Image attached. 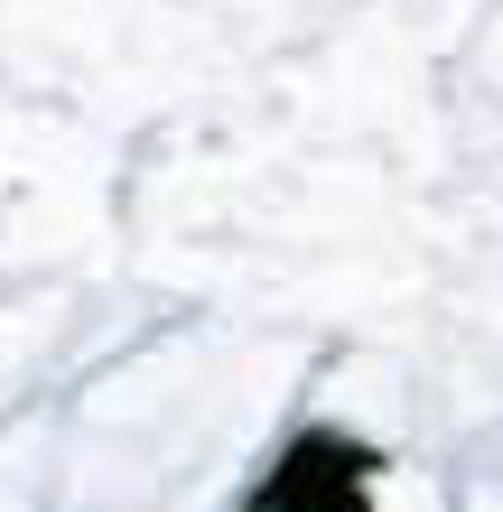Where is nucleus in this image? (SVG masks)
Returning <instances> with one entry per match:
<instances>
[{
  "instance_id": "obj_1",
  "label": "nucleus",
  "mask_w": 503,
  "mask_h": 512,
  "mask_svg": "<svg viewBox=\"0 0 503 512\" xmlns=\"http://www.w3.org/2000/svg\"><path fill=\"white\" fill-rule=\"evenodd\" d=\"M373 447L345 438V429H308L289 457L271 466V485L252 494V512H364V485H373Z\"/></svg>"
}]
</instances>
